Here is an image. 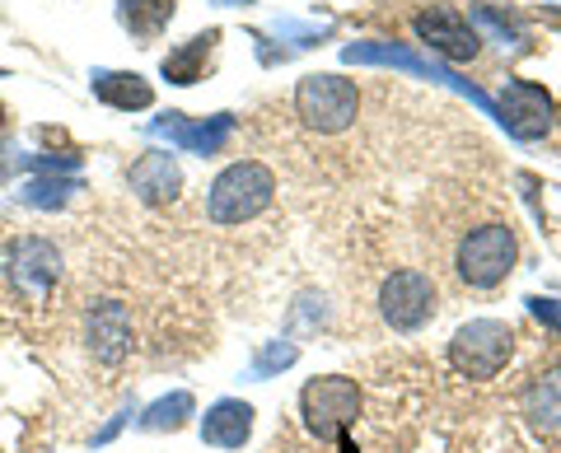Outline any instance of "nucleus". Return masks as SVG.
I'll list each match as a JSON object with an SVG mask.
<instances>
[{
  "label": "nucleus",
  "instance_id": "1",
  "mask_svg": "<svg viewBox=\"0 0 561 453\" xmlns=\"http://www.w3.org/2000/svg\"><path fill=\"white\" fill-rule=\"evenodd\" d=\"M272 197H276V173L257 160H234L206 187V216L216 224H243L267 211Z\"/></svg>",
  "mask_w": 561,
  "mask_h": 453
},
{
  "label": "nucleus",
  "instance_id": "2",
  "mask_svg": "<svg viewBox=\"0 0 561 453\" xmlns=\"http://www.w3.org/2000/svg\"><path fill=\"white\" fill-rule=\"evenodd\" d=\"M295 113L309 131L319 136H337L346 127H356L360 117V90L356 80L346 76H332V71H313L295 84Z\"/></svg>",
  "mask_w": 561,
  "mask_h": 453
},
{
  "label": "nucleus",
  "instance_id": "3",
  "mask_svg": "<svg viewBox=\"0 0 561 453\" xmlns=\"http://www.w3.org/2000/svg\"><path fill=\"white\" fill-rule=\"evenodd\" d=\"M519 263V239L511 224H478L468 230L459 253H454V271L472 290H496Z\"/></svg>",
  "mask_w": 561,
  "mask_h": 453
},
{
  "label": "nucleus",
  "instance_id": "4",
  "mask_svg": "<svg viewBox=\"0 0 561 453\" xmlns=\"http://www.w3.org/2000/svg\"><path fill=\"white\" fill-rule=\"evenodd\" d=\"M342 61H346V66H393V71H402V76L449 84V90H454V94H463L472 108H482L486 117H496V103H491L472 80L454 76L449 66H435V61H426V57H416V51H412V47H402V43H346V47H342Z\"/></svg>",
  "mask_w": 561,
  "mask_h": 453
},
{
  "label": "nucleus",
  "instance_id": "5",
  "mask_svg": "<svg viewBox=\"0 0 561 453\" xmlns=\"http://www.w3.org/2000/svg\"><path fill=\"white\" fill-rule=\"evenodd\" d=\"M300 416L305 430L319 440H342L360 416V383L346 374H319L300 388Z\"/></svg>",
  "mask_w": 561,
  "mask_h": 453
},
{
  "label": "nucleus",
  "instance_id": "6",
  "mask_svg": "<svg viewBox=\"0 0 561 453\" xmlns=\"http://www.w3.org/2000/svg\"><path fill=\"white\" fill-rule=\"evenodd\" d=\"M515 356V333L501 318H472L449 341V364L463 379H496Z\"/></svg>",
  "mask_w": 561,
  "mask_h": 453
},
{
  "label": "nucleus",
  "instance_id": "7",
  "mask_svg": "<svg viewBox=\"0 0 561 453\" xmlns=\"http://www.w3.org/2000/svg\"><path fill=\"white\" fill-rule=\"evenodd\" d=\"M435 304H440L435 281L416 267H398L383 276V286H379V318L389 323L393 333H421V327L435 318Z\"/></svg>",
  "mask_w": 561,
  "mask_h": 453
},
{
  "label": "nucleus",
  "instance_id": "8",
  "mask_svg": "<svg viewBox=\"0 0 561 453\" xmlns=\"http://www.w3.org/2000/svg\"><path fill=\"white\" fill-rule=\"evenodd\" d=\"M5 281L14 294H24V300L43 304L51 286L61 281V253L51 239H38V234H24V239H10L5 248Z\"/></svg>",
  "mask_w": 561,
  "mask_h": 453
},
{
  "label": "nucleus",
  "instance_id": "9",
  "mask_svg": "<svg viewBox=\"0 0 561 453\" xmlns=\"http://www.w3.org/2000/svg\"><path fill=\"white\" fill-rule=\"evenodd\" d=\"M496 121L515 136V141H542V136L552 131V121H557V108H552V98H548L542 84L505 80L501 103H496Z\"/></svg>",
  "mask_w": 561,
  "mask_h": 453
},
{
  "label": "nucleus",
  "instance_id": "10",
  "mask_svg": "<svg viewBox=\"0 0 561 453\" xmlns=\"http://www.w3.org/2000/svg\"><path fill=\"white\" fill-rule=\"evenodd\" d=\"M416 38L426 43L435 57H445V61H472L482 51V33L472 28L468 14H459L454 5H431V10H421L416 20Z\"/></svg>",
  "mask_w": 561,
  "mask_h": 453
},
{
  "label": "nucleus",
  "instance_id": "11",
  "mask_svg": "<svg viewBox=\"0 0 561 453\" xmlns=\"http://www.w3.org/2000/svg\"><path fill=\"white\" fill-rule=\"evenodd\" d=\"M84 346L99 364H122L131 356L136 333H131V313L122 300H94L84 313Z\"/></svg>",
  "mask_w": 561,
  "mask_h": 453
},
{
  "label": "nucleus",
  "instance_id": "12",
  "mask_svg": "<svg viewBox=\"0 0 561 453\" xmlns=\"http://www.w3.org/2000/svg\"><path fill=\"white\" fill-rule=\"evenodd\" d=\"M150 136H164V141L173 150H187V154H220L225 141L234 136V113H216V117H202V121H187L183 113H164V117H154Z\"/></svg>",
  "mask_w": 561,
  "mask_h": 453
},
{
  "label": "nucleus",
  "instance_id": "13",
  "mask_svg": "<svg viewBox=\"0 0 561 453\" xmlns=\"http://www.w3.org/2000/svg\"><path fill=\"white\" fill-rule=\"evenodd\" d=\"M127 187L146 206H169V201H179V191H183V169L169 150H146L127 169Z\"/></svg>",
  "mask_w": 561,
  "mask_h": 453
},
{
  "label": "nucleus",
  "instance_id": "14",
  "mask_svg": "<svg viewBox=\"0 0 561 453\" xmlns=\"http://www.w3.org/2000/svg\"><path fill=\"white\" fill-rule=\"evenodd\" d=\"M253 407L243 403V397H220V403H210L206 416H202V444L210 449H243L253 434Z\"/></svg>",
  "mask_w": 561,
  "mask_h": 453
},
{
  "label": "nucleus",
  "instance_id": "15",
  "mask_svg": "<svg viewBox=\"0 0 561 453\" xmlns=\"http://www.w3.org/2000/svg\"><path fill=\"white\" fill-rule=\"evenodd\" d=\"M90 84H94V98L117 113H140L154 103V84L136 71H94Z\"/></svg>",
  "mask_w": 561,
  "mask_h": 453
},
{
  "label": "nucleus",
  "instance_id": "16",
  "mask_svg": "<svg viewBox=\"0 0 561 453\" xmlns=\"http://www.w3.org/2000/svg\"><path fill=\"white\" fill-rule=\"evenodd\" d=\"M524 416H529V426L542 430V434H561V370L552 374H538L529 388L519 397Z\"/></svg>",
  "mask_w": 561,
  "mask_h": 453
},
{
  "label": "nucleus",
  "instance_id": "17",
  "mask_svg": "<svg viewBox=\"0 0 561 453\" xmlns=\"http://www.w3.org/2000/svg\"><path fill=\"white\" fill-rule=\"evenodd\" d=\"M173 14H179V0H122L117 24L127 28L136 43H154L173 24Z\"/></svg>",
  "mask_w": 561,
  "mask_h": 453
},
{
  "label": "nucleus",
  "instance_id": "18",
  "mask_svg": "<svg viewBox=\"0 0 561 453\" xmlns=\"http://www.w3.org/2000/svg\"><path fill=\"white\" fill-rule=\"evenodd\" d=\"M220 43V33L210 28V33H197V38H187L183 47H173L169 57H164V80L169 84H197L202 80V66H206V57H210V47Z\"/></svg>",
  "mask_w": 561,
  "mask_h": 453
},
{
  "label": "nucleus",
  "instance_id": "19",
  "mask_svg": "<svg viewBox=\"0 0 561 453\" xmlns=\"http://www.w3.org/2000/svg\"><path fill=\"white\" fill-rule=\"evenodd\" d=\"M187 416H197V403H192V393H169L160 403H150L146 411L136 416L140 430H183Z\"/></svg>",
  "mask_w": 561,
  "mask_h": 453
},
{
  "label": "nucleus",
  "instance_id": "20",
  "mask_svg": "<svg viewBox=\"0 0 561 453\" xmlns=\"http://www.w3.org/2000/svg\"><path fill=\"white\" fill-rule=\"evenodd\" d=\"M80 191L76 178H57V173H43V178H28L20 187V201L33 206V211H57V206H66L70 197Z\"/></svg>",
  "mask_w": 561,
  "mask_h": 453
},
{
  "label": "nucleus",
  "instance_id": "21",
  "mask_svg": "<svg viewBox=\"0 0 561 453\" xmlns=\"http://www.w3.org/2000/svg\"><path fill=\"white\" fill-rule=\"evenodd\" d=\"M295 360H300V346H295V341H267V346H262V351L253 356L249 379H272V374H280V370H290Z\"/></svg>",
  "mask_w": 561,
  "mask_h": 453
},
{
  "label": "nucleus",
  "instance_id": "22",
  "mask_svg": "<svg viewBox=\"0 0 561 453\" xmlns=\"http://www.w3.org/2000/svg\"><path fill=\"white\" fill-rule=\"evenodd\" d=\"M272 33L276 38H290L295 47H313L319 38H328L332 24H300V20H272Z\"/></svg>",
  "mask_w": 561,
  "mask_h": 453
},
{
  "label": "nucleus",
  "instance_id": "23",
  "mask_svg": "<svg viewBox=\"0 0 561 453\" xmlns=\"http://www.w3.org/2000/svg\"><path fill=\"white\" fill-rule=\"evenodd\" d=\"M20 169H38V173H76L80 154H24Z\"/></svg>",
  "mask_w": 561,
  "mask_h": 453
},
{
  "label": "nucleus",
  "instance_id": "24",
  "mask_svg": "<svg viewBox=\"0 0 561 453\" xmlns=\"http://www.w3.org/2000/svg\"><path fill=\"white\" fill-rule=\"evenodd\" d=\"M529 313L542 323V327H552V333H561V300H548V294H534L529 300Z\"/></svg>",
  "mask_w": 561,
  "mask_h": 453
},
{
  "label": "nucleus",
  "instance_id": "25",
  "mask_svg": "<svg viewBox=\"0 0 561 453\" xmlns=\"http://www.w3.org/2000/svg\"><path fill=\"white\" fill-rule=\"evenodd\" d=\"M122 426H127V411H122V416H113V421H108V426H103V430L94 434V444H108V440H113V434H117Z\"/></svg>",
  "mask_w": 561,
  "mask_h": 453
},
{
  "label": "nucleus",
  "instance_id": "26",
  "mask_svg": "<svg viewBox=\"0 0 561 453\" xmlns=\"http://www.w3.org/2000/svg\"><path fill=\"white\" fill-rule=\"evenodd\" d=\"M210 5H253V0H210Z\"/></svg>",
  "mask_w": 561,
  "mask_h": 453
},
{
  "label": "nucleus",
  "instance_id": "27",
  "mask_svg": "<svg viewBox=\"0 0 561 453\" xmlns=\"http://www.w3.org/2000/svg\"><path fill=\"white\" fill-rule=\"evenodd\" d=\"M0 131H5V103H0Z\"/></svg>",
  "mask_w": 561,
  "mask_h": 453
}]
</instances>
